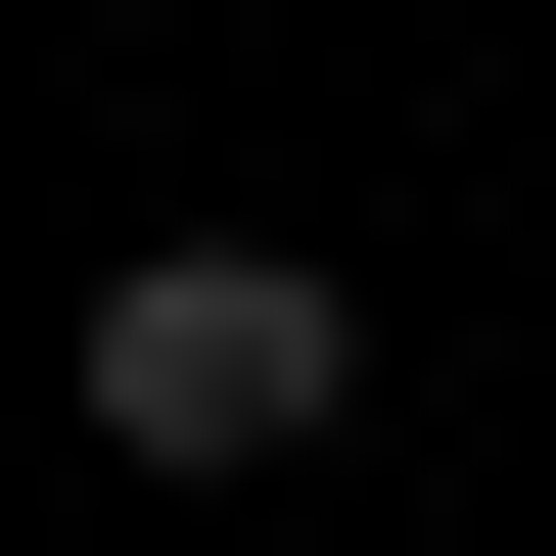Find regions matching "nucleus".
Listing matches in <instances>:
<instances>
[{"label": "nucleus", "instance_id": "nucleus-1", "mask_svg": "<svg viewBox=\"0 0 556 556\" xmlns=\"http://www.w3.org/2000/svg\"><path fill=\"white\" fill-rule=\"evenodd\" d=\"M325 417H371V325H325L278 232H139V278H93V464L232 510V464H325Z\"/></svg>", "mask_w": 556, "mask_h": 556}]
</instances>
